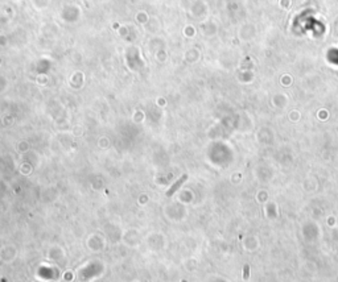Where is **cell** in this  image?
Returning a JSON list of instances; mask_svg holds the SVG:
<instances>
[{"instance_id":"1","label":"cell","mask_w":338,"mask_h":282,"mask_svg":"<svg viewBox=\"0 0 338 282\" xmlns=\"http://www.w3.org/2000/svg\"><path fill=\"white\" fill-rule=\"evenodd\" d=\"M186 178H188V175H186V174H184V175H182V177L180 178L179 181H176V182L172 185V187H170V189H169L168 191H166V195H168V196H172L173 194H174V192L177 191V190H179V187L181 186V185L185 182V181H186Z\"/></svg>"},{"instance_id":"2","label":"cell","mask_w":338,"mask_h":282,"mask_svg":"<svg viewBox=\"0 0 338 282\" xmlns=\"http://www.w3.org/2000/svg\"><path fill=\"white\" fill-rule=\"evenodd\" d=\"M250 270H248V265H244V276H243V278L244 279H247L248 278V274H250Z\"/></svg>"}]
</instances>
